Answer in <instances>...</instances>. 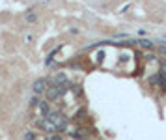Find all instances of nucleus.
<instances>
[{
	"label": "nucleus",
	"instance_id": "nucleus-1",
	"mask_svg": "<svg viewBox=\"0 0 166 140\" xmlns=\"http://www.w3.org/2000/svg\"><path fill=\"white\" fill-rule=\"evenodd\" d=\"M47 120H49L58 131H62V129H65V125H67V120L64 118V116L60 114V112H51L49 114V118H47Z\"/></svg>",
	"mask_w": 166,
	"mask_h": 140
},
{
	"label": "nucleus",
	"instance_id": "nucleus-2",
	"mask_svg": "<svg viewBox=\"0 0 166 140\" xmlns=\"http://www.w3.org/2000/svg\"><path fill=\"white\" fill-rule=\"evenodd\" d=\"M43 91H47V80H37L36 84H34V93H43Z\"/></svg>",
	"mask_w": 166,
	"mask_h": 140
},
{
	"label": "nucleus",
	"instance_id": "nucleus-3",
	"mask_svg": "<svg viewBox=\"0 0 166 140\" xmlns=\"http://www.w3.org/2000/svg\"><path fill=\"white\" fill-rule=\"evenodd\" d=\"M25 140H36V136L32 133H25Z\"/></svg>",
	"mask_w": 166,
	"mask_h": 140
},
{
	"label": "nucleus",
	"instance_id": "nucleus-4",
	"mask_svg": "<svg viewBox=\"0 0 166 140\" xmlns=\"http://www.w3.org/2000/svg\"><path fill=\"white\" fill-rule=\"evenodd\" d=\"M49 140H62V138H60V136H58V134H56V133H54V134H52V136H51V138H49Z\"/></svg>",
	"mask_w": 166,
	"mask_h": 140
}]
</instances>
